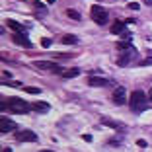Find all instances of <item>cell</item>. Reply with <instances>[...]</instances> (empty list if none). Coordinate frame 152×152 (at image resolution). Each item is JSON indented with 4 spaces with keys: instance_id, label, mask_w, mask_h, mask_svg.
<instances>
[{
    "instance_id": "1",
    "label": "cell",
    "mask_w": 152,
    "mask_h": 152,
    "mask_svg": "<svg viewBox=\"0 0 152 152\" xmlns=\"http://www.w3.org/2000/svg\"><path fill=\"white\" fill-rule=\"evenodd\" d=\"M129 105L134 113H140V111H146V109L150 107V99H146L144 92L134 90L133 94H131V98H129Z\"/></svg>"
},
{
    "instance_id": "2",
    "label": "cell",
    "mask_w": 152,
    "mask_h": 152,
    "mask_svg": "<svg viewBox=\"0 0 152 152\" xmlns=\"http://www.w3.org/2000/svg\"><path fill=\"white\" fill-rule=\"evenodd\" d=\"M8 107L12 109V113H27L29 109H33V105H29L26 99L10 98V99H8Z\"/></svg>"
},
{
    "instance_id": "3",
    "label": "cell",
    "mask_w": 152,
    "mask_h": 152,
    "mask_svg": "<svg viewBox=\"0 0 152 152\" xmlns=\"http://www.w3.org/2000/svg\"><path fill=\"white\" fill-rule=\"evenodd\" d=\"M90 16H92V20H94L98 26H103V23L107 22V12H105V8L103 6H92V10H90Z\"/></svg>"
},
{
    "instance_id": "4",
    "label": "cell",
    "mask_w": 152,
    "mask_h": 152,
    "mask_svg": "<svg viewBox=\"0 0 152 152\" xmlns=\"http://www.w3.org/2000/svg\"><path fill=\"white\" fill-rule=\"evenodd\" d=\"M111 99H113V103H115V105H125V103L129 102V99H127V90L123 88V86H117V88L113 90Z\"/></svg>"
},
{
    "instance_id": "5",
    "label": "cell",
    "mask_w": 152,
    "mask_h": 152,
    "mask_svg": "<svg viewBox=\"0 0 152 152\" xmlns=\"http://www.w3.org/2000/svg\"><path fill=\"white\" fill-rule=\"evenodd\" d=\"M33 66H35V68H41V70H55V72H58V74L63 72L57 63H51V61H35V63H33Z\"/></svg>"
},
{
    "instance_id": "6",
    "label": "cell",
    "mask_w": 152,
    "mask_h": 152,
    "mask_svg": "<svg viewBox=\"0 0 152 152\" xmlns=\"http://www.w3.org/2000/svg\"><path fill=\"white\" fill-rule=\"evenodd\" d=\"M16 140H20V142H33V140H37V134L33 131H16Z\"/></svg>"
},
{
    "instance_id": "7",
    "label": "cell",
    "mask_w": 152,
    "mask_h": 152,
    "mask_svg": "<svg viewBox=\"0 0 152 152\" xmlns=\"http://www.w3.org/2000/svg\"><path fill=\"white\" fill-rule=\"evenodd\" d=\"M12 41L16 45H20V47H26V49H31V41L27 39L26 33H14L12 35Z\"/></svg>"
},
{
    "instance_id": "8",
    "label": "cell",
    "mask_w": 152,
    "mask_h": 152,
    "mask_svg": "<svg viewBox=\"0 0 152 152\" xmlns=\"http://www.w3.org/2000/svg\"><path fill=\"white\" fill-rule=\"evenodd\" d=\"M18 129V125L14 123V121H10L8 117H0V133H10V131H16Z\"/></svg>"
},
{
    "instance_id": "9",
    "label": "cell",
    "mask_w": 152,
    "mask_h": 152,
    "mask_svg": "<svg viewBox=\"0 0 152 152\" xmlns=\"http://www.w3.org/2000/svg\"><path fill=\"white\" fill-rule=\"evenodd\" d=\"M134 57H137V51H134V49H129V51H125V53L121 55V58L117 61V64H119V66H127V64H129Z\"/></svg>"
},
{
    "instance_id": "10",
    "label": "cell",
    "mask_w": 152,
    "mask_h": 152,
    "mask_svg": "<svg viewBox=\"0 0 152 152\" xmlns=\"http://www.w3.org/2000/svg\"><path fill=\"white\" fill-rule=\"evenodd\" d=\"M88 84L94 86V88H102V86H109L111 82L107 78H102V76H90L88 78Z\"/></svg>"
},
{
    "instance_id": "11",
    "label": "cell",
    "mask_w": 152,
    "mask_h": 152,
    "mask_svg": "<svg viewBox=\"0 0 152 152\" xmlns=\"http://www.w3.org/2000/svg\"><path fill=\"white\" fill-rule=\"evenodd\" d=\"M8 27L12 29L14 33H26L27 31L26 23H20V22H16V20H8Z\"/></svg>"
},
{
    "instance_id": "12",
    "label": "cell",
    "mask_w": 152,
    "mask_h": 152,
    "mask_svg": "<svg viewBox=\"0 0 152 152\" xmlns=\"http://www.w3.org/2000/svg\"><path fill=\"white\" fill-rule=\"evenodd\" d=\"M99 123H102V125H105V127H111V129H125V125H123V123L113 121V119H109V117H102V119H99Z\"/></svg>"
},
{
    "instance_id": "13",
    "label": "cell",
    "mask_w": 152,
    "mask_h": 152,
    "mask_svg": "<svg viewBox=\"0 0 152 152\" xmlns=\"http://www.w3.org/2000/svg\"><path fill=\"white\" fill-rule=\"evenodd\" d=\"M33 109H35L37 113H47L51 107H49V103H45V102H35L33 103Z\"/></svg>"
},
{
    "instance_id": "14",
    "label": "cell",
    "mask_w": 152,
    "mask_h": 152,
    "mask_svg": "<svg viewBox=\"0 0 152 152\" xmlns=\"http://www.w3.org/2000/svg\"><path fill=\"white\" fill-rule=\"evenodd\" d=\"M78 74H80V68H66V70L61 72V76H63V78H76Z\"/></svg>"
},
{
    "instance_id": "15",
    "label": "cell",
    "mask_w": 152,
    "mask_h": 152,
    "mask_svg": "<svg viewBox=\"0 0 152 152\" xmlns=\"http://www.w3.org/2000/svg\"><path fill=\"white\" fill-rule=\"evenodd\" d=\"M33 8H35V12H37L39 18H41V16H47V8H45L41 2H37V0H35V2H33Z\"/></svg>"
},
{
    "instance_id": "16",
    "label": "cell",
    "mask_w": 152,
    "mask_h": 152,
    "mask_svg": "<svg viewBox=\"0 0 152 152\" xmlns=\"http://www.w3.org/2000/svg\"><path fill=\"white\" fill-rule=\"evenodd\" d=\"M63 43L64 45H76V43H78V37H74V35H70V33H68V35L63 37Z\"/></svg>"
},
{
    "instance_id": "17",
    "label": "cell",
    "mask_w": 152,
    "mask_h": 152,
    "mask_svg": "<svg viewBox=\"0 0 152 152\" xmlns=\"http://www.w3.org/2000/svg\"><path fill=\"white\" fill-rule=\"evenodd\" d=\"M117 49L119 51H129V49H133V47H131V41L125 39V41H119V43H117Z\"/></svg>"
},
{
    "instance_id": "18",
    "label": "cell",
    "mask_w": 152,
    "mask_h": 152,
    "mask_svg": "<svg viewBox=\"0 0 152 152\" xmlns=\"http://www.w3.org/2000/svg\"><path fill=\"white\" fill-rule=\"evenodd\" d=\"M66 16H68V18H72V20H80V14L74 12V10H66Z\"/></svg>"
},
{
    "instance_id": "19",
    "label": "cell",
    "mask_w": 152,
    "mask_h": 152,
    "mask_svg": "<svg viewBox=\"0 0 152 152\" xmlns=\"http://www.w3.org/2000/svg\"><path fill=\"white\" fill-rule=\"evenodd\" d=\"M51 43H53V41H51L49 37H45V39H41V45H43V47H51Z\"/></svg>"
},
{
    "instance_id": "20",
    "label": "cell",
    "mask_w": 152,
    "mask_h": 152,
    "mask_svg": "<svg viewBox=\"0 0 152 152\" xmlns=\"http://www.w3.org/2000/svg\"><path fill=\"white\" fill-rule=\"evenodd\" d=\"M8 78H12V76H10V72L8 70H2V82H4V84H6V80H8Z\"/></svg>"
},
{
    "instance_id": "21",
    "label": "cell",
    "mask_w": 152,
    "mask_h": 152,
    "mask_svg": "<svg viewBox=\"0 0 152 152\" xmlns=\"http://www.w3.org/2000/svg\"><path fill=\"white\" fill-rule=\"evenodd\" d=\"M26 92H27V94H39L41 90L39 88H26Z\"/></svg>"
},
{
    "instance_id": "22",
    "label": "cell",
    "mask_w": 152,
    "mask_h": 152,
    "mask_svg": "<svg viewBox=\"0 0 152 152\" xmlns=\"http://www.w3.org/2000/svg\"><path fill=\"white\" fill-rule=\"evenodd\" d=\"M146 64H152V58H144V61H140V66H146Z\"/></svg>"
},
{
    "instance_id": "23",
    "label": "cell",
    "mask_w": 152,
    "mask_h": 152,
    "mask_svg": "<svg viewBox=\"0 0 152 152\" xmlns=\"http://www.w3.org/2000/svg\"><path fill=\"white\" fill-rule=\"evenodd\" d=\"M129 8H131V10H139V8H140V6H139V4H137V2H131V4H129Z\"/></svg>"
},
{
    "instance_id": "24",
    "label": "cell",
    "mask_w": 152,
    "mask_h": 152,
    "mask_svg": "<svg viewBox=\"0 0 152 152\" xmlns=\"http://www.w3.org/2000/svg\"><path fill=\"white\" fill-rule=\"evenodd\" d=\"M137 144H139L140 148H146V140H142V139H140V140H139V142H137Z\"/></svg>"
},
{
    "instance_id": "25",
    "label": "cell",
    "mask_w": 152,
    "mask_h": 152,
    "mask_svg": "<svg viewBox=\"0 0 152 152\" xmlns=\"http://www.w3.org/2000/svg\"><path fill=\"white\" fill-rule=\"evenodd\" d=\"M45 2H47V4H53V2H55V0H45Z\"/></svg>"
},
{
    "instance_id": "26",
    "label": "cell",
    "mask_w": 152,
    "mask_h": 152,
    "mask_svg": "<svg viewBox=\"0 0 152 152\" xmlns=\"http://www.w3.org/2000/svg\"><path fill=\"white\" fill-rule=\"evenodd\" d=\"M2 152H12V150H10V148H4V150H2Z\"/></svg>"
},
{
    "instance_id": "27",
    "label": "cell",
    "mask_w": 152,
    "mask_h": 152,
    "mask_svg": "<svg viewBox=\"0 0 152 152\" xmlns=\"http://www.w3.org/2000/svg\"><path fill=\"white\" fill-rule=\"evenodd\" d=\"M148 98H150V99H152V90H150V94H148Z\"/></svg>"
},
{
    "instance_id": "28",
    "label": "cell",
    "mask_w": 152,
    "mask_h": 152,
    "mask_svg": "<svg viewBox=\"0 0 152 152\" xmlns=\"http://www.w3.org/2000/svg\"><path fill=\"white\" fill-rule=\"evenodd\" d=\"M41 152H53V150H41Z\"/></svg>"
}]
</instances>
